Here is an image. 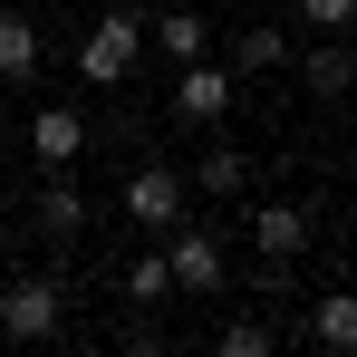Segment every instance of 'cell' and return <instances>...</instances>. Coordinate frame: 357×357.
<instances>
[{
  "label": "cell",
  "instance_id": "obj_1",
  "mask_svg": "<svg viewBox=\"0 0 357 357\" xmlns=\"http://www.w3.org/2000/svg\"><path fill=\"white\" fill-rule=\"evenodd\" d=\"M135 49H145V29H135L126 10H97L87 39H77V77H87V87H126V77H135Z\"/></svg>",
  "mask_w": 357,
  "mask_h": 357
},
{
  "label": "cell",
  "instance_id": "obj_2",
  "mask_svg": "<svg viewBox=\"0 0 357 357\" xmlns=\"http://www.w3.org/2000/svg\"><path fill=\"white\" fill-rule=\"evenodd\" d=\"M59 328H68V290H59V280H10V290H0V338L49 348Z\"/></svg>",
  "mask_w": 357,
  "mask_h": 357
},
{
  "label": "cell",
  "instance_id": "obj_3",
  "mask_svg": "<svg viewBox=\"0 0 357 357\" xmlns=\"http://www.w3.org/2000/svg\"><path fill=\"white\" fill-rule=\"evenodd\" d=\"M174 116H183V126H222V116H232V68L183 59V68H174Z\"/></svg>",
  "mask_w": 357,
  "mask_h": 357
},
{
  "label": "cell",
  "instance_id": "obj_4",
  "mask_svg": "<svg viewBox=\"0 0 357 357\" xmlns=\"http://www.w3.org/2000/svg\"><path fill=\"white\" fill-rule=\"evenodd\" d=\"M174 213H183L174 165H135V174H126V222H135V232H174Z\"/></svg>",
  "mask_w": 357,
  "mask_h": 357
},
{
  "label": "cell",
  "instance_id": "obj_5",
  "mask_svg": "<svg viewBox=\"0 0 357 357\" xmlns=\"http://www.w3.org/2000/svg\"><path fill=\"white\" fill-rule=\"evenodd\" d=\"M165 271H174V299L222 290V241L213 232H165Z\"/></svg>",
  "mask_w": 357,
  "mask_h": 357
},
{
  "label": "cell",
  "instance_id": "obj_6",
  "mask_svg": "<svg viewBox=\"0 0 357 357\" xmlns=\"http://www.w3.org/2000/svg\"><path fill=\"white\" fill-rule=\"evenodd\" d=\"M309 232H319L309 203H251V251H261V261H299Z\"/></svg>",
  "mask_w": 357,
  "mask_h": 357
},
{
  "label": "cell",
  "instance_id": "obj_7",
  "mask_svg": "<svg viewBox=\"0 0 357 357\" xmlns=\"http://www.w3.org/2000/svg\"><path fill=\"white\" fill-rule=\"evenodd\" d=\"M29 155H39L49 174L77 165V155H87V116H77V107H39V116H29Z\"/></svg>",
  "mask_w": 357,
  "mask_h": 357
},
{
  "label": "cell",
  "instance_id": "obj_8",
  "mask_svg": "<svg viewBox=\"0 0 357 357\" xmlns=\"http://www.w3.org/2000/svg\"><path fill=\"white\" fill-rule=\"evenodd\" d=\"M29 222H39L49 241H77V232H87V193L68 183V165H59L49 183H39V193H29Z\"/></svg>",
  "mask_w": 357,
  "mask_h": 357
},
{
  "label": "cell",
  "instance_id": "obj_9",
  "mask_svg": "<svg viewBox=\"0 0 357 357\" xmlns=\"http://www.w3.org/2000/svg\"><path fill=\"white\" fill-rule=\"evenodd\" d=\"M309 348L357 357V290H319V299H309Z\"/></svg>",
  "mask_w": 357,
  "mask_h": 357
},
{
  "label": "cell",
  "instance_id": "obj_10",
  "mask_svg": "<svg viewBox=\"0 0 357 357\" xmlns=\"http://www.w3.org/2000/svg\"><path fill=\"white\" fill-rule=\"evenodd\" d=\"M299 87H309L319 107H328V97H348V87H357V59L338 49V29H319V49L299 59Z\"/></svg>",
  "mask_w": 357,
  "mask_h": 357
},
{
  "label": "cell",
  "instance_id": "obj_11",
  "mask_svg": "<svg viewBox=\"0 0 357 357\" xmlns=\"http://www.w3.org/2000/svg\"><path fill=\"white\" fill-rule=\"evenodd\" d=\"M0 77H10V87L39 77V29H29L20 10H0Z\"/></svg>",
  "mask_w": 357,
  "mask_h": 357
},
{
  "label": "cell",
  "instance_id": "obj_12",
  "mask_svg": "<svg viewBox=\"0 0 357 357\" xmlns=\"http://www.w3.org/2000/svg\"><path fill=\"white\" fill-rule=\"evenodd\" d=\"M232 68H241V77H261V68H290V39H280L271 20H251V29L232 39Z\"/></svg>",
  "mask_w": 357,
  "mask_h": 357
},
{
  "label": "cell",
  "instance_id": "obj_13",
  "mask_svg": "<svg viewBox=\"0 0 357 357\" xmlns=\"http://www.w3.org/2000/svg\"><path fill=\"white\" fill-rule=\"evenodd\" d=\"M155 49H165V59H203V49H213V29H203V20H193V10H165V20H155Z\"/></svg>",
  "mask_w": 357,
  "mask_h": 357
},
{
  "label": "cell",
  "instance_id": "obj_14",
  "mask_svg": "<svg viewBox=\"0 0 357 357\" xmlns=\"http://www.w3.org/2000/svg\"><path fill=\"white\" fill-rule=\"evenodd\" d=\"M126 299H135V309H165V299H174V271H165V251L126 261Z\"/></svg>",
  "mask_w": 357,
  "mask_h": 357
},
{
  "label": "cell",
  "instance_id": "obj_15",
  "mask_svg": "<svg viewBox=\"0 0 357 357\" xmlns=\"http://www.w3.org/2000/svg\"><path fill=\"white\" fill-rule=\"evenodd\" d=\"M193 183H203V193H241V183H251V165H241L232 145H213V155L193 165Z\"/></svg>",
  "mask_w": 357,
  "mask_h": 357
},
{
  "label": "cell",
  "instance_id": "obj_16",
  "mask_svg": "<svg viewBox=\"0 0 357 357\" xmlns=\"http://www.w3.org/2000/svg\"><path fill=\"white\" fill-rule=\"evenodd\" d=\"M280 348V328H261V319H232L222 328V357H271Z\"/></svg>",
  "mask_w": 357,
  "mask_h": 357
},
{
  "label": "cell",
  "instance_id": "obj_17",
  "mask_svg": "<svg viewBox=\"0 0 357 357\" xmlns=\"http://www.w3.org/2000/svg\"><path fill=\"white\" fill-rule=\"evenodd\" d=\"M299 20H309V29H348L357 0H299Z\"/></svg>",
  "mask_w": 357,
  "mask_h": 357
}]
</instances>
